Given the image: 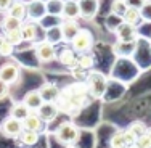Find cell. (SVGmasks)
<instances>
[{
    "instance_id": "6da1fadb",
    "label": "cell",
    "mask_w": 151,
    "mask_h": 148,
    "mask_svg": "<svg viewBox=\"0 0 151 148\" xmlns=\"http://www.w3.org/2000/svg\"><path fill=\"white\" fill-rule=\"evenodd\" d=\"M85 84H87V89H88V95L92 98H101L103 93L106 92V87H108V81L106 77L103 76L101 73L98 71H87V76H85Z\"/></svg>"
},
{
    "instance_id": "7a4b0ae2",
    "label": "cell",
    "mask_w": 151,
    "mask_h": 148,
    "mask_svg": "<svg viewBox=\"0 0 151 148\" xmlns=\"http://www.w3.org/2000/svg\"><path fill=\"white\" fill-rule=\"evenodd\" d=\"M53 135L63 145H73V143H76L79 140V137H81V129L74 122L66 121V122H61L58 127H56Z\"/></svg>"
},
{
    "instance_id": "3957f363",
    "label": "cell",
    "mask_w": 151,
    "mask_h": 148,
    "mask_svg": "<svg viewBox=\"0 0 151 148\" xmlns=\"http://www.w3.org/2000/svg\"><path fill=\"white\" fill-rule=\"evenodd\" d=\"M93 44H95V39H93V34L88 29H84L81 27L79 32L76 34V37L69 42V45L74 48L76 53H85L90 52L93 48Z\"/></svg>"
},
{
    "instance_id": "277c9868",
    "label": "cell",
    "mask_w": 151,
    "mask_h": 148,
    "mask_svg": "<svg viewBox=\"0 0 151 148\" xmlns=\"http://www.w3.org/2000/svg\"><path fill=\"white\" fill-rule=\"evenodd\" d=\"M56 47L55 44L48 40H42L35 45V58H37L40 63H50V61H55L56 60Z\"/></svg>"
},
{
    "instance_id": "5b68a950",
    "label": "cell",
    "mask_w": 151,
    "mask_h": 148,
    "mask_svg": "<svg viewBox=\"0 0 151 148\" xmlns=\"http://www.w3.org/2000/svg\"><path fill=\"white\" fill-rule=\"evenodd\" d=\"M19 76H21V69L13 61H6V63H3L0 66V79L3 82H6L10 87L19 81Z\"/></svg>"
},
{
    "instance_id": "8992f818",
    "label": "cell",
    "mask_w": 151,
    "mask_h": 148,
    "mask_svg": "<svg viewBox=\"0 0 151 148\" xmlns=\"http://www.w3.org/2000/svg\"><path fill=\"white\" fill-rule=\"evenodd\" d=\"M116 32V37L119 42H135L137 37H138V31H137V26L134 24H129V23H122L114 29Z\"/></svg>"
},
{
    "instance_id": "52a82bcc",
    "label": "cell",
    "mask_w": 151,
    "mask_h": 148,
    "mask_svg": "<svg viewBox=\"0 0 151 148\" xmlns=\"http://www.w3.org/2000/svg\"><path fill=\"white\" fill-rule=\"evenodd\" d=\"M0 129H2V132L5 134L6 137H12V139H18V135L21 134L23 131V121H19V119L13 118V116H6L3 119L2 126H0Z\"/></svg>"
},
{
    "instance_id": "ba28073f",
    "label": "cell",
    "mask_w": 151,
    "mask_h": 148,
    "mask_svg": "<svg viewBox=\"0 0 151 148\" xmlns=\"http://www.w3.org/2000/svg\"><path fill=\"white\" fill-rule=\"evenodd\" d=\"M60 29H61V35H63V42H68V44H69V42L76 37V34L79 32L81 26H79L77 19H61Z\"/></svg>"
},
{
    "instance_id": "9c48e42d",
    "label": "cell",
    "mask_w": 151,
    "mask_h": 148,
    "mask_svg": "<svg viewBox=\"0 0 151 148\" xmlns=\"http://www.w3.org/2000/svg\"><path fill=\"white\" fill-rule=\"evenodd\" d=\"M23 129H27V131L42 134L45 131V121L39 116L35 111H31V113L23 119Z\"/></svg>"
},
{
    "instance_id": "30bf717a",
    "label": "cell",
    "mask_w": 151,
    "mask_h": 148,
    "mask_svg": "<svg viewBox=\"0 0 151 148\" xmlns=\"http://www.w3.org/2000/svg\"><path fill=\"white\" fill-rule=\"evenodd\" d=\"M56 60L60 61L63 66H66V68H74V66H77V53L74 52V48L73 47H63V48L58 52V55H56Z\"/></svg>"
},
{
    "instance_id": "8fae6325",
    "label": "cell",
    "mask_w": 151,
    "mask_h": 148,
    "mask_svg": "<svg viewBox=\"0 0 151 148\" xmlns=\"http://www.w3.org/2000/svg\"><path fill=\"white\" fill-rule=\"evenodd\" d=\"M81 6V18L84 19H93L98 13L100 0H77Z\"/></svg>"
},
{
    "instance_id": "7c38bea8",
    "label": "cell",
    "mask_w": 151,
    "mask_h": 148,
    "mask_svg": "<svg viewBox=\"0 0 151 148\" xmlns=\"http://www.w3.org/2000/svg\"><path fill=\"white\" fill-rule=\"evenodd\" d=\"M35 113L44 119L45 124H47V122H52L53 119L58 116L60 108H58V105H56V102H45L37 111H35Z\"/></svg>"
},
{
    "instance_id": "4fadbf2b",
    "label": "cell",
    "mask_w": 151,
    "mask_h": 148,
    "mask_svg": "<svg viewBox=\"0 0 151 148\" xmlns=\"http://www.w3.org/2000/svg\"><path fill=\"white\" fill-rule=\"evenodd\" d=\"M61 18L63 19H79L81 18V6H79L77 0H64Z\"/></svg>"
},
{
    "instance_id": "5bb4252c",
    "label": "cell",
    "mask_w": 151,
    "mask_h": 148,
    "mask_svg": "<svg viewBox=\"0 0 151 148\" xmlns=\"http://www.w3.org/2000/svg\"><path fill=\"white\" fill-rule=\"evenodd\" d=\"M21 102L26 105V106L29 108L31 111H37L39 108H40L42 105L45 103L44 98H42V95H40V92H39V89L26 92V95H24V98L21 100Z\"/></svg>"
},
{
    "instance_id": "9a60e30c",
    "label": "cell",
    "mask_w": 151,
    "mask_h": 148,
    "mask_svg": "<svg viewBox=\"0 0 151 148\" xmlns=\"http://www.w3.org/2000/svg\"><path fill=\"white\" fill-rule=\"evenodd\" d=\"M45 15H47L45 2H42V0H31L27 3V18H31V19H42Z\"/></svg>"
},
{
    "instance_id": "2e32d148",
    "label": "cell",
    "mask_w": 151,
    "mask_h": 148,
    "mask_svg": "<svg viewBox=\"0 0 151 148\" xmlns=\"http://www.w3.org/2000/svg\"><path fill=\"white\" fill-rule=\"evenodd\" d=\"M39 92H40L44 102H56L61 95V89L55 84H50V82H47L42 87H39Z\"/></svg>"
},
{
    "instance_id": "e0dca14e",
    "label": "cell",
    "mask_w": 151,
    "mask_h": 148,
    "mask_svg": "<svg viewBox=\"0 0 151 148\" xmlns=\"http://www.w3.org/2000/svg\"><path fill=\"white\" fill-rule=\"evenodd\" d=\"M6 13L18 18V19H21V21L27 19V3L21 2V0H15V2L12 3V6L6 10Z\"/></svg>"
},
{
    "instance_id": "ac0fdd59",
    "label": "cell",
    "mask_w": 151,
    "mask_h": 148,
    "mask_svg": "<svg viewBox=\"0 0 151 148\" xmlns=\"http://www.w3.org/2000/svg\"><path fill=\"white\" fill-rule=\"evenodd\" d=\"M21 34H23V40L24 42H32L37 39V24L32 23V21H26L21 24Z\"/></svg>"
},
{
    "instance_id": "d6986e66",
    "label": "cell",
    "mask_w": 151,
    "mask_h": 148,
    "mask_svg": "<svg viewBox=\"0 0 151 148\" xmlns=\"http://www.w3.org/2000/svg\"><path fill=\"white\" fill-rule=\"evenodd\" d=\"M122 21H124V23H129V24H134V26H138L143 21L142 12H140L138 8H134V6H127L125 13L122 15Z\"/></svg>"
},
{
    "instance_id": "ffe728a7",
    "label": "cell",
    "mask_w": 151,
    "mask_h": 148,
    "mask_svg": "<svg viewBox=\"0 0 151 148\" xmlns=\"http://www.w3.org/2000/svg\"><path fill=\"white\" fill-rule=\"evenodd\" d=\"M77 66L84 71H90L95 66V56L90 52L85 53H77Z\"/></svg>"
},
{
    "instance_id": "44dd1931",
    "label": "cell",
    "mask_w": 151,
    "mask_h": 148,
    "mask_svg": "<svg viewBox=\"0 0 151 148\" xmlns=\"http://www.w3.org/2000/svg\"><path fill=\"white\" fill-rule=\"evenodd\" d=\"M39 135H40V134L27 131V129H23L21 134L18 135V139H19V142L23 143L24 147H34L35 143H37V140H39Z\"/></svg>"
},
{
    "instance_id": "7402d4cb",
    "label": "cell",
    "mask_w": 151,
    "mask_h": 148,
    "mask_svg": "<svg viewBox=\"0 0 151 148\" xmlns=\"http://www.w3.org/2000/svg\"><path fill=\"white\" fill-rule=\"evenodd\" d=\"M29 113H31V110H29V108H27L23 102L15 103V105L12 106V110H10V116H13V118L19 119V121H23V119L26 118Z\"/></svg>"
},
{
    "instance_id": "603a6c76",
    "label": "cell",
    "mask_w": 151,
    "mask_h": 148,
    "mask_svg": "<svg viewBox=\"0 0 151 148\" xmlns=\"http://www.w3.org/2000/svg\"><path fill=\"white\" fill-rule=\"evenodd\" d=\"M21 24H23L21 19H18V18H15V16H12V15L6 13V15L3 16V19H2V29H3V32L12 31V29H19Z\"/></svg>"
},
{
    "instance_id": "cb8c5ba5",
    "label": "cell",
    "mask_w": 151,
    "mask_h": 148,
    "mask_svg": "<svg viewBox=\"0 0 151 148\" xmlns=\"http://www.w3.org/2000/svg\"><path fill=\"white\" fill-rule=\"evenodd\" d=\"M63 2H64V0H48V2L45 3L47 15L61 16V12H63Z\"/></svg>"
},
{
    "instance_id": "d4e9b609",
    "label": "cell",
    "mask_w": 151,
    "mask_h": 148,
    "mask_svg": "<svg viewBox=\"0 0 151 148\" xmlns=\"http://www.w3.org/2000/svg\"><path fill=\"white\" fill-rule=\"evenodd\" d=\"M109 147L111 148H127V140H125V132L124 131H117L111 137L109 140Z\"/></svg>"
},
{
    "instance_id": "484cf974",
    "label": "cell",
    "mask_w": 151,
    "mask_h": 148,
    "mask_svg": "<svg viewBox=\"0 0 151 148\" xmlns=\"http://www.w3.org/2000/svg\"><path fill=\"white\" fill-rule=\"evenodd\" d=\"M45 40L52 42V44H58V42H63V35H61L60 24H55V26H52L50 29H47Z\"/></svg>"
},
{
    "instance_id": "4316f807",
    "label": "cell",
    "mask_w": 151,
    "mask_h": 148,
    "mask_svg": "<svg viewBox=\"0 0 151 148\" xmlns=\"http://www.w3.org/2000/svg\"><path fill=\"white\" fill-rule=\"evenodd\" d=\"M146 129H148V126H146L143 121H134V122H130V126H129L127 131L137 139V137H140V135H143V134H146Z\"/></svg>"
},
{
    "instance_id": "83f0119b",
    "label": "cell",
    "mask_w": 151,
    "mask_h": 148,
    "mask_svg": "<svg viewBox=\"0 0 151 148\" xmlns=\"http://www.w3.org/2000/svg\"><path fill=\"white\" fill-rule=\"evenodd\" d=\"M3 37L6 39L8 42H12L13 45H19L23 44V34H21V29H12V31H5V34H3Z\"/></svg>"
},
{
    "instance_id": "f1b7e54d",
    "label": "cell",
    "mask_w": 151,
    "mask_h": 148,
    "mask_svg": "<svg viewBox=\"0 0 151 148\" xmlns=\"http://www.w3.org/2000/svg\"><path fill=\"white\" fill-rule=\"evenodd\" d=\"M125 10H127V3L124 2V0H114L113 5H111V13L116 16H121L125 13Z\"/></svg>"
},
{
    "instance_id": "f546056e",
    "label": "cell",
    "mask_w": 151,
    "mask_h": 148,
    "mask_svg": "<svg viewBox=\"0 0 151 148\" xmlns=\"http://www.w3.org/2000/svg\"><path fill=\"white\" fill-rule=\"evenodd\" d=\"M13 52H15V45L3 37L0 42V56H12Z\"/></svg>"
},
{
    "instance_id": "4dcf8cb0",
    "label": "cell",
    "mask_w": 151,
    "mask_h": 148,
    "mask_svg": "<svg viewBox=\"0 0 151 148\" xmlns=\"http://www.w3.org/2000/svg\"><path fill=\"white\" fill-rule=\"evenodd\" d=\"M135 145L140 147V148H151V139H150L148 135H146V134H143V135L137 137Z\"/></svg>"
},
{
    "instance_id": "1f68e13d",
    "label": "cell",
    "mask_w": 151,
    "mask_h": 148,
    "mask_svg": "<svg viewBox=\"0 0 151 148\" xmlns=\"http://www.w3.org/2000/svg\"><path fill=\"white\" fill-rule=\"evenodd\" d=\"M8 93H10V85L0 79V100L6 98V97H8Z\"/></svg>"
},
{
    "instance_id": "d6a6232c",
    "label": "cell",
    "mask_w": 151,
    "mask_h": 148,
    "mask_svg": "<svg viewBox=\"0 0 151 148\" xmlns=\"http://www.w3.org/2000/svg\"><path fill=\"white\" fill-rule=\"evenodd\" d=\"M125 3H127V6H134V8H142L143 5H145L148 0H124Z\"/></svg>"
},
{
    "instance_id": "836d02e7",
    "label": "cell",
    "mask_w": 151,
    "mask_h": 148,
    "mask_svg": "<svg viewBox=\"0 0 151 148\" xmlns=\"http://www.w3.org/2000/svg\"><path fill=\"white\" fill-rule=\"evenodd\" d=\"M15 0H0V12H6Z\"/></svg>"
},
{
    "instance_id": "e575fe53",
    "label": "cell",
    "mask_w": 151,
    "mask_h": 148,
    "mask_svg": "<svg viewBox=\"0 0 151 148\" xmlns=\"http://www.w3.org/2000/svg\"><path fill=\"white\" fill-rule=\"evenodd\" d=\"M146 135L151 139V126H148V129H146Z\"/></svg>"
},
{
    "instance_id": "d590c367",
    "label": "cell",
    "mask_w": 151,
    "mask_h": 148,
    "mask_svg": "<svg viewBox=\"0 0 151 148\" xmlns=\"http://www.w3.org/2000/svg\"><path fill=\"white\" fill-rule=\"evenodd\" d=\"M127 148H140V147H137V145H135V143H134V145H129Z\"/></svg>"
},
{
    "instance_id": "8d00e7d4",
    "label": "cell",
    "mask_w": 151,
    "mask_h": 148,
    "mask_svg": "<svg viewBox=\"0 0 151 148\" xmlns=\"http://www.w3.org/2000/svg\"><path fill=\"white\" fill-rule=\"evenodd\" d=\"M2 39H3V35H0V42H2Z\"/></svg>"
}]
</instances>
